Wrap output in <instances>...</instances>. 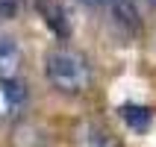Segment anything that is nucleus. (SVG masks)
<instances>
[{
  "label": "nucleus",
  "mask_w": 156,
  "mask_h": 147,
  "mask_svg": "<svg viewBox=\"0 0 156 147\" xmlns=\"http://www.w3.org/2000/svg\"><path fill=\"white\" fill-rule=\"evenodd\" d=\"M44 74L50 86L62 94H83L91 86V65L80 50L71 47H53L44 56Z\"/></svg>",
  "instance_id": "f257e3e1"
},
{
  "label": "nucleus",
  "mask_w": 156,
  "mask_h": 147,
  "mask_svg": "<svg viewBox=\"0 0 156 147\" xmlns=\"http://www.w3.org/2000/svg\"><path fill=\"white\" fill-rule=\"evenodd\" d=\"M27 103H30V88H27L24 79L18 77L0 79V121L18 118L27 109Z\"/></svg>",
  "instance_id": "f03ea898"
},
{
  "label": "nucleus",
  "mask_w": 156,
  "mask_h": 147,
  "mask_svg": "<svg viewBox=\"0 0 156 147\" xmlns=\"http://www.w3.org/2000/svg\"><path fill=\"white\" fill-rule=\"evenodd\" d=\"M35 12H38V18H41L44 24L50 26V33L56 35V38H68L71 35V21H68L65 9H62L56 0H38V3H35Z\"/></svg>",
  "instance_id": "7ed1b4c3"
},
{
  "label": "nucleus",
  "mask_w": 156,
  "mask_h": 147,
  "mask_svg": "<svg viewBox=\"0 0 156 147\" xmlns=\"http://www.w3.org/2000/svg\"><path fill=\"white\" fill-rule=\"evenodd\" d=\"M77 144L80 147H121V138L100 124L86 121L77 127Z\"/></svg>",
  "instance_id": "20e7f679"
},
{
  "label": "nucleus",
  "mask_w": 156,
  "mask_h": 147,
  "mask_svg": "<svg viewBox=\"0 0 156 147\" xmlns=\"http://www.w3.org/2000/svg\"><path fill=\"white\" fill-rule=\"evenodd\" d=\"M21 59H24V53H21L18 38H15V35L0 33V79L15 77L18 68H21Z\"/></svg>",
  "instance_id": "39448f33"
},
{
  "label": "nucleus",
  "mask_w": 156,
  "mask_h": 147,
  "mask_svg": "<svg viewBox=\"0 0 156 147\" xmlns=\"http://www.w3.org/2000/svg\"><path fill=\"white\" fill-rule=\"evenodd\" d=\"M109 3V12L118 24L127 30V33H139L141 30V12L136 0H106Z\"/></svg>",
  "instance_id": "423d86ee"
},
{
  "label": "nucleus",
  "mask_w": 156,
  "mask_h": 147,
  "mask_svg": "<svg viewBox=\"0 0 156 147\" xmlns=\"http://www.w3.org/2000/svg\"><path fill=\"white\" fill-rule=\"evenodd\" d=\"M121 118H124V124L130 130L144 132L150 127V121H153V112H150L147 106H141V103H124L121 106Z\"/></svg>",
  "instance_id": "0eeeda50"
},
{
  "label": "nucleus",
  "mask_w": 156,
  "mask_h": 147,
  "mask_svg": "<svg viewBox=\"0 0 156 147\" xmlns=\"http://www.w3.org/2000/svg\"><path fill=\"white\" fill-rule=\"evenodd\" d=\"M21 9V0H0V18H15Z\"/></svg>",
  "instance_id": "6e6552de"
},
{
  "label": "nucleus",
  "mask_w": 156,
  "mask_h": 147,
  "mask_svg": "<svg viewBox=\"0 0 156 147\" xmlns=\"http://www.w3.org/2000/svg\"><path fill=\"white\" fill-rule=\"evenodd\" d=\"M80 3H86V6H100V3H106V0H80Z\"/></svg>",
  "instance_id": "1a4fd4ad"
},
{
  "label": "nucleus",
  "mask_w": 156,
  "mask_h": 147,
  "mask_svg": "<svg viewBox=\"0 0 156 147\" xmlns=\"http://www.w3.org/2000/svg\"><path fill=\"white\" fill-rule=\"evenodd\" d=\"M136 3H144V6H153L156 9V0H136Z\"/></svg>",
  "instance_id": "9d476101"
}]
</instances>
